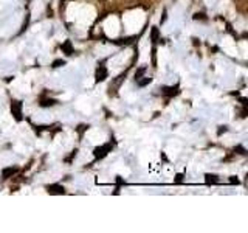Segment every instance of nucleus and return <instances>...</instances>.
<instances>
[{
  "label": "nucleus",
  "instance_id": "13",
  "mask_svg": "<svg viewBox=\"0 0 248 233\" xmlns=\"http://www.w3.org/2000/svg\"><path fill=\"white\" fill-rule=\"evenodd\" d=\"M231 182L232 183H239V181H237V179H234V177H231Z\"/></svg>",
  "mask_w": 248,
  "mask_h": 233
},
{
  "label": "nucleus",
  "instance_id": "3",
  "mask_svg": "<svg viewBox=\"0 0 248 233\" xmlns=\"http://www.w3.org/2000/svg\"><path fill=\"white\" fill-rule=\"evenodd\" d=\"M106 78H108V70L104 64H99L96 68V73H95V80H96V83H103V81H106Z\"/></svg>",
  "mask_w": 248,
  "mask_h": 233
},
{
  "label": "nucleus",
  "instance_id": "5",
  "mask_svg": "<svg viewBox=\"0 0 248 233\" xmlns=\"http://www.w3.org/2000/svg\"><path fill=\"white\" fill-rule=\"evenodd\" d=\"M16 173H17V168H16V166H8V168H3V169H2V177H3V179H10V177H13Z\"/></svg>",
  "mask_w": 248,
  "mask_h": 233
},
{
  "label": "nucleus",
  "instance_id": "6",
  "mask_svg": "<svg viewBox=\"0 0 248 233\" xmlns=\"http://www.w3.org/2000/svg\"><path fill=\"white\" fill-rule=\"evenodd\" d=\"M61 49H62V51H65V54H73L75 53V49H73V45H72V42L70 41H65L64 44L61 45Z\"/></svg>",
  "mask_w": 248,
  "mask_h": 233
},
{
  "label": "nucleus",
  "instance_id": "12",
  "mask_svg": "<svg viewBox=\"0 0 248 233\" xmlns=\"http://www.w3.org/2000/svg\"><path fill=\"white\" fill-rule=\"evenodd\" d=\"M144 72H146V67H141L138 70V72L135 73V80H140V78H141L143 75H144Z\"/></svg>",
  "mask_w": 248,
  "mask_h": 233
},
{
  "label": "nucleus",
  "instance_id": "7",
  "mask_svg": "<svg viewBox=\"0 0 248 233\" xmlns=\"http://www.w3.org/2000/svg\"><path fill=\"white\" fill-rule=\"evenodd\" d=\"M205 182L208 185H216V183H219L220 182V179L217 177L216 174H205Z\"/></svg>",
  "mask_w": 248,
  "mask_h": 233
},
{
  "label": "nucleus",
  "instance_id": "1",
  "mask_svg": "<svg viewBox=\"0 0 248 233\" xmlns=\"http://www.w3.org/2000/svg\"><path fill=\"white\" fill-rule=\"evenodd\" d=\"M22 101L19 100H13L11 101V114L16 118V121H22L23 120V112H22Z\"/></svg>",
  "mask_w": 248,
  "mask_h": 233
},
{
  "label": "nucleus",
  "instance_id": "9",
  "mask_svg": "<svg viewBox=\"0 0 248 233\" xmlns=\"http://www.w3.org/2000/svg\"><path fill=\"white\" fill-rule=\"evenodd\" d=\"M151 81H152L151 76H141L140 80H137V84L140 85V87H144V85H147Z\"/></svg>",
  "mask_w": 248,
  "mask_h": 233
},
{
  "label": "nucleus",
  "instance_id": "8",
  "mask_svg": "<svg viewBox=\"0 0 248 233\" xmlns=\"http://www.w3.org/2000/svg\"><path fill=\"white\" fill-rule=\"evenodd\" d=\"M178 93V85H175V87H165L163 89V95L166 97H175Z\"/></svg>",
  "mask_w": 248,
  "mask_h": 233
},
{
  "label": "nucleus",
  "instance_id": "4",
  "mask_svg": "<svg viewBox=\"0 0 248 233\" xmlns=\"http://www.w3.org/2000/svg\"><path fill=\"white\" fill-rule=\"evenodd\" d=\"M46 191H48V194H65V188L59 183L48 185L46 186Z\"/></svg>",
  "mask_w": 248,
  "mask_h": 233
},
{
  "label": "nucleus",
  "instance_id": "2",
  "mask_svg": "<svg viewBox=\"0 0 248 233\" xmlns=\"http://www.w3.org/2000/svg\"><path fill=\"white\" fill-rule=\"evenodd\" d=\"M110 151H112V143H104L93 150V155H95V159H104Z\"/></svg>",
  "mask_w": 248,
  "mask_h": 233
},
{
  "label": "nucleus",
  "instance_id": "10",
  "mask_svg": "<svg viewBox=\"0 0 248 233\" xmlns=\"http://www.w3.org/2000/svg\"><path fill=\"white\" fill-rule=\"evenodd\" d=\"M160 39V31H158V28L157 27H152V31H151V41L155 44Z\"/></svg>",
  "mask_w": 248,
  "mask_h": 233
},
{
  "label": "nucleus",
  "instance_id": "11",
  "mask_svg": "<svg viewBox=\"0 0 248 233\" xmlns=\"http://www.w3.org/2000/svg\"><path fill=\"white\" fill-rule=\"evenodd\" d=\"M62 66H65V61H64V59H56V61L53 62V67H54V68L62 67Z\"/></svg>",
  "mask_w": 248,
  "mask_h": 233
}]
</instances>
